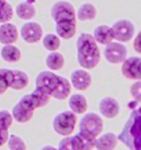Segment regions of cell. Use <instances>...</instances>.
<instances>
[{
    "instance_id": "1",
    "label": "cell",
    "mask_w": 141,
    "mask_h": 150,
    "mask_svg": "<svg viewBox=\"0 0 141 150\" xmlns=\"http://www.w3.org/2000/svg\"><path fill=\"white\" fill-rule=\"evenodd\" d=\"M51 16L55 22L56 35L69 40L76 33V13L74 6L65 0L56 1L51 8Z\"/></svg>"
},
{
    "instance_id": "2",
    "label": "cell",
    "mask_w": 141,
    "mask_h": 150,
    "mask_svg": "<svg viewBox=\"0 0 141 150\" xmlns=\"http://www.w3.org/2000/svg\"><path fill=\"white\" fill-rule=\"evenodd\" d=\"M35 89L41 90L49 97L62 101L70 95L72 86L68 79L51 70H42L35 77Z\"/></svg>"
},
{
    "instance_id": "3",
    "label": "cell",
    "mask_w": 141,
    "mask_h": 150,
    "mask_svg": "<svg viewBox=\"0 0 141 150\" xmlns=\"http://www.w3.org/2000/svg\"><path fill=\"white\" fill-rule=\"evenodd\" d=\"M51 97L39 89H34L31 94L24 95L19 100V102L13 107L11 114L16 122L24 124L32 120L35 109L47 105Z\"/></svg>"
},
{
    "instance_id": "4",
    "label": "cell",
    "mask_w": 141,
    "mask_h": 150,
    "mask_svg": "<svg viewBox=\"0 0 141 150\" xmlns=\"http://www.w3.org/2000/svg\"><path fill=\"white\" fill-rule=\"evenodd\" d=\"M134 103L121 132L118 135V139L128 150H141V105Z\"/></svg>"
},
{
    "instance_id": "5",
    "label": "cell",
    "mask_w": 141,
    "mask_h": 150,
    "mask_svg": "<svg viewBox=\"0 0 141 150\" xmlns=\"http://www.w3.org/2000/svg\"><path fill=\"white\" fill-rule=\"evenodd\" d=\"M76 57L81 68L94 69L100 62V49L92 34L82 33L76 40Z\"/></svg>"
},
{
    "instance_id": "6",
    "label": "cell",
    "mask_w": 141,
    "mask_h": 150,
    "mask_svg": "<svg viewBox=\"0 0 141 150\" xmlns=\"http://www.w3.org/2000/svg\"><path fill=\"white\" fill-rule=\"evenodd\" d=\"M28 75L18 69L0 68V95L4 94L8 88L14 90H21L28 86Z\"/></svg>"
},
{
    "instance_id": "7",
    "label": "cell",
    "mask_w": 141,
    "mask_h": 150,
    "mask_svg": "<svg viewBox=\"0 0 141 150\" xmlns=\"http://www.w3.org/2000/svg\"><path fill=\"white\" fill-rule=\"evenodd\" d=\"M103 130V120L102 116L98 112H86L79 122V131L96 138Z\"/></svg>"
},
{
    "instance_id": "8",
    "label": "cell",
    "mask_w": 141,
    "mask_h": 150,
    "mask_svg": "<svg viewBox=\"0 0 141 150\" xmlns=\"http://www.w3.org/2000/svg\"><path fill=\"white\" fill-rule=\"evenodd\" d=\"M78 118L74 112L70 110H63L54 116L53 118V129L56 134L61 136H69L76 125Z\"/></svg>"
},
{
    "instance_id": "9",
    "label": "cell",
    "mask_w": 141,
    "mask_h": 150,
    "mask_svg": "<svg viewBox=\"0 0 141 150\" xmlns=\"http://www.w3.org/2000/svg\"><path fill=\"white\" fill-rule=\"evenodd\" d=\"M110 28L113 33V39L121 43L130 41L135 33L134 23L127 19H121L115 21L113 26H110Z\"/></svg>"
},
{
    "instance_id": "10",
    "label": "cell",
    "mask_w": 141,
    "mask_h": 150,
    "mask_svg": "<svg viewBox=\"0 0 141 150\" xmlns=\"http://www.w3.org/2000/svg\"><path fill=\"white\" fill-rule=\"evenodd\" d=\"M127 48L123 43L118 41H112L106 45L103 49V56L107 62L112 64H121L127 59Z\"/></svg>"
},
{
    "instance_id": "11",
    "label": "cell",
    "mask_w": 141,
    "mask_h": 150,
    "mask_svg": "<svg viewBox=\"0 0 141 150\" xmlns=\"http://www.w3.org/2000/svg\"><path fill=\"white\" fill-rule=\"evenodd\" d=\"M121 74L128 80L140 81L141 80V57L130 56L121 63Z\"/></svg>"
},
{
    "instance_id": "12",
    "label": "cell",
    "mask_w": 141,
    "mask_h": 150,
    "mask_svg": "<svg viewBox=\"0 0 141 150\" xmlns=\"http://www.w3.org/2000/svg\"><path fill=\"white\" fill-rule=\"evenodd\" d=\"M20 35L25 42L36 43L42 39V27L38 22L28 21L21 26Z\"/></svg>"
},
{
    "instance_id": "13",
    "label": "cell",
    "mask_w": 141,
    "mask_h": 150,
    "mask_svg": "<svg viewBox=\"0 0 141 150\" xmlns=\"http://www.w3.org/2000/svg\"><path fill=\"white\" fill-rule=\"evenodd\" d=\"M69 82L74 89H76L79 91H85L92 84V75L89 74L88 70H86L83 68H79V69H75L72 71Z\"/></svg>"
},
{
    "instance_id": "14",
    "label": "cell",
    "mask_w": 141,
    "mask_h": 150,
    "mask_svg": "<svg viewBox=\"0 0 141 150\" xmlns=\"http://www.w3.org/2000/svg\"><path fill=\"white\" fill-rule=\"evenodd\" d=\"M99 112L102 117L112 120L120 112V103L115 97L105 96L99 101Z\"/></svg>"
},
{
    "instance_id": "15",
    "label": "cell",
    "mask_w": 141,
    "mask_h": 150,
    "mask_svg": "<svg viewBox=\"0 0 141 150\" xmlns=\"http://www.w3.org/2000/svg\"><path fill=\"white\" fill-rule=\"evenodd\" d=\"M119 139L118 135L114 132H103L100 134L95 139V150H115L118 146Z\"/></svg>"
},
{
    "instance_id": "16",
    "label": "cell",
    "mask_w": 141,
    "mask_h": 150,
    "mask_svg": "<svg viewBox=\"0 0 141 150\" xmlns=\"http://www.w3.org/2000/svg\"><path fill=\"white\" fill-rule=\"evenodd\" d=\"M95 139L96 138H93L79 131L74 136H70V145L73 150H93Z\"/></svg>"
},
{
    "instance_id": "17",
    "label": "cell",
    "mask_w": 141,
    "mask_h": 150,
    "mask_svg": "<svg viewBox=\"0 0 141 150\" xmlns=\"http://www.w3.org/2000/svg\"><path fill=\"white\" fill-rule=\"evenodd\" d=\"M19 36L18 28L14 23L5 22L0 25V43L2 45H13Z\"/></svg>"
},
{
    "instance_id": "18",
    "label": "cell",
    "mask_w": 141,
    "mask_h": 150,
    "mask_svg": "<svg viewBox=\"0 0 141 150\" xmlns=\"http://www.w3.org/2000/svg\"><path fill=\"white\" fill-rule=\"evenodd\" d=\"M68 107L75 115H82L88 109V101L82 94H70L68 96Z\"/></svg>"
},
{
    "instance_id": "19",
    "label": "cell",
    "mask_w": 141,
    "mask_h": 150,
    "mask_svg": "<svg viewBox=\"0 0 141 150\" xmlns=\"http://www.w3.org/2000/svg\"><path fill=\"white\" fill-rule=\"evenodd\" d=\"M93 38L96 41V43L105 45V46L114 40L112 28H110V26H107V25H100V26L95 27L94 32H93Z\"/></svg>"
},
{
    "instance_id": "20",
    "label": "cell",
    "mask_w": 141,
    "mask_h": 150,
    "mask_svg": "<svg viewBox=\"0 0 141 150\" xmlns=\"http://www.w3.org/2000/svg\"><path fill=\"white\" fill-rule=\"evenodd\" d=\"M46 66L51 71H56L63 68L65 64V57L61 53L59 52H51L47 56H46Z\"/></svg>"
},
{
    "instance_id": "21",
    "label": "cell",
    "mask_w": 141,
    "mask_h": 150,
    "mask_svg": "<svg viewBox=\"0 0 141 150\" xmlns=\"http://www.w3.org/2000/svg\"><path fill=\"white\" fill-rule=\"evenodd\" d=\"M15 13L18 15L19 19H22V20H31L35 16V13H36V9H35V6L32 4V2H28V1H24V2H20L16 8H15Z\"/></svg>"
},
{
    "instance_id": "22",
    "label": "cell",
    "mask_w": 141,
    "mask_h": 150,
    "mask_svg": "<svg viewBox=\"0 0 141 150\" xmlns=\"http://www.w3.org/2000/svg\"><path fill=\"white\" fill-rule=\"evenodd\" d=\"M0 55L6 62H18L21 59V50L14 45H4Z\"/></svg>"
},
{
    "instance_id": "23",
    "label": "cell",
    "mask_w": 141,
    "mask_h": 150,
    "mask_svg": "<svg viewBox=\"0 0 141 150\" xmlns=\"http://www.w3.org/2000/svg\"><path fill=\"white\" fill-rule=\"evenodd\" d=\"M96 16V8L94 7L93 4L90 2H85L82 4L76 12V19L80 21H89L94 20Z\"/></svg>"
},
{
    "instance_id": "24",
    "label": "cell",
    "mask_w": 141,
    "mask_h": 150,
    "mask_svg": "<svg viewBox=\"0 0 141 150\" xmlns=\"http://www.w3.org/2000/svg\"><path fill=\"white\" fill-rule=\"evenodd\" d=\"M42 45L43 47L49 52H56L61 45L60 38L54 33H48L42 38Z\"/></svg>"
},
{
    "instance_id": "25",
    "label": "cell",
    "mask_w": 141,
    "mask_h": 150,
    "mask_svg": "<svg viewBox=\"0 0 141 150\" xmlns=\"http://www.w3.org/2000/svg\"><path fill=\"white\" fill-rule=\"evenodd\" d=\"M7 145L9 150H27V145L25 143V141L18 136V135H9L8 141H7Z\"/></svg>"
},
{
    "instance_id": "26",
    "label": "cell",
    "mask_w": 141,
    "mask_h": 150,
    "mask_svg": "<svg viewBox=\"0 0 141 150\" xmlns=\"http://www.w3.org/2000/svg\"><path fill=\"white\" fill-rule=\"evenodd\" d=\"M13 14H14V11L9 2L5 1L4 4L0 5V23L9 22V20L13 18Z\"/></svg>"
},
{
    "instance_id": "27",
    "label": "cell",
    "mask_w": 141,
    "mask_h": 150,
    "mask_svg": "<svg viewBox=\"0 0 141 150\" xmlns=\"http://www.w3.org/2000/svg\"><path fill=\"white\" fill-rule=\"evenodd\" d=\"M13 121H14V118L8 110H0V127L1 128L8 130L11 128Z\"/></svg>"
},
{
    "instance_id": "28",
    "label": "cell",
    "mask_w": 141,
    "mask_h": 150,
    "mask_svg": "<svg viewBox=\"0 0 141 150\" xmlns=\"http://www.w3.org/2000/svg\"><path fill=\"white\" fill-rule=\"evenodd\" d=\"M129 94H130V97L133 98L134 102L141 103V80L140 81H135L130 86Z\"/></svg>"
},
{
    "instance_id": "29",
    "label": "cell",
    "mask_w": 141,
    "mask_h": 150,
    "mask_svg": "<svg viewBox=\"0 0 141 150\" xmlns=\"http://www.w3.org/2000/svg\"><path fill=\"white\" fill-rule=\"evenodd\" d=\"M58 150H73L72 149V145H70V136H65L59 142Z\"/></svg>"
},
{
    "instance_id": "30",
    "label": "cell",
    "mask_w": 141,
    "mask_h": 150,
    "mask_svg": "<svg viewBox=\"0 0 141 150\" xmlns=\"http://www.w3.org/2000/svg\"><path fill=\"white\" fill-rule=\"evenodd\" d=\"M133 48L136 53L141 54V29L140 32L136 34V36L134 38V41H133Z\"/></svg>"
},
{
    "instance_id": "31",
    "label": "cell",
    "mask_w": 141,
    "mask_h": 150,
    "mask_svg": "<svg viewBox=\"0 0 141 150\" xmlns=\"http://www.w3.org/2000/svg\"><path fill=\"white\" fill-rule=\"evenodd\" d=\"M8 137H9V134H8V130L7 129H4L0 127V148L7 143L8 141Z\"/></svg>"
},
{
    "instance_id": "32",
    "label": "cell",
    "mask_w": 141,
    "mask_h": 150,
    "mask_svg": "<svg viewBox=\"0 0 141 150\" xmlns=\"http://www.w3.org/2000/svg\"><path fill=\"white\" fill-rule=\"evenodd\" d=\"M40 150H58V148H55V146H53V145H43Z\"/></svg>"
},
{
    "instance_id": "33",
    "label": "cell",
    "mask_w": 141,
    "mask_h": 150,
    "mask_svg": "<svg viewBox=\"0 0 141 150\" xmlns=\"http://www.w3.org/2000/svg\"><path fill=\"white\" fill-rule=\"evenodd\" d=\"M5 1H6V0H0V5H1V4H4Z\"/></svg>"
}]
</instances>
